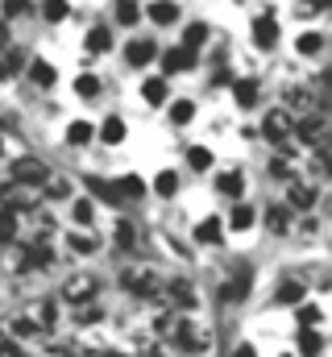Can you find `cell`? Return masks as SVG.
Listing matches in <instances>:
<instances>
[{"instance_id": "1", "label": "cell", "mask_w": 332, "mask_h": 357, "mask_svg": "<svg viewBox=\"0 0 332 357\" xmlns=\"http://www.w3.org/2000/svg\"><path fill=\"white\" fill-rule=\"evenodd\" d=\"M121 287L129 295H137V299H154L163 291V278H158V270H150V266H125L121 270Z\"/></svg>"}, {"instance_id": "2", "label": "cell", "mask_w": 332, "mask_h": 357, "mask_svg": "<svg viewBox=\"0 0 332 357\" xmlns=\"http://www.w3.org/2000/svg\"><path fill=\"white\" fill-rule=\"evenodd\" d=\"M170 337H174V345L187 349V354L212 349V333H208L204 324H195V320H174V324H170Z\"/></svg>"}, {"instance_id": "3", "label": "cell", "mask_w": 332, "mask_h": 357, "mask_svg": "<svg viewBox=\"0 0 332 357\" xmlns=\"http://www.w3.org/2000/svg\"><path fill=\"white\" fill-rule=\"evenodd\" d=\"M96 291H100V278L87 274V270H83V274H71V278L63 282V299H67V303H91Z\"/></svg>"}, {"instance_id": "4", "label": "cell", "mask_w": 332, "mask_h": 357, "mask_svg": "<svg viewBox=\"0 0 332 357\" xmlns=\"http://www.w3.org/2000/svg\"><path fill=\"white\" fill-rule=\"evenodd\" d=\"M46 167L38 162V158H17L13 162V183H21V187H38V183H46Z\"/></svg>"}, {"instance_id": "5", "label": "cell", "mask_w": 332, "mask_h": 357, "mask_svg": "<svg viewBox=\"0 0 332 357\" xmlns=\"http://www.w3.org/2000/svg\"><path fill=\"white\" fill-rule=\"evenodd\" d=\"M249 282H253V274H249V266H241L225 287H220V299H225V303H241L249 295Z\"/></svg>"}, {"instance_id": "6", "label": "cell", "mask_w": 332, "mask_h": 357, "mask_svg": "<svg viewBox=\"0 0 332 357\" xmlns=\"http://www.w3.org/2000/svg\"><path fill=\"white\" fill-rule=\"evenodd\" d=\"M291 129H295V121H291L287 108H270V112H266V137H270V142H282Z\"/></svg>"}, {"instance_id": "7", "label": "cell", "mask_w": 332, "mask_h": 357, "mask_svg": "<svg viewBox=\"0 0 332 357\" xmlns=\"http://www.w3.org/2000/svg\"><path fill=\"white\" fill-rule=\"evenodd\" d=\"M195 67V50H187V46H174V50H166L163 54V71L166 75H179V71H191Z\"/></svg>"}, {"instance_id": "8", "label": "cell", "mask_w": 332, "mask_h": 357, "mask_svg": "<svg viewBox=\"0 0 332 357\" xmlns=\"http://www.w3.org/2000/svg\"><path fill=\"white\" fill-rule=\"evenodd\" d=\"M154 54H158V46H154L150 38H137V42L125 46V63H129V67H146Z\"/></svg>"}, {"instance_id": "9", "label": "cell", "mask_w": 332, "mask_h": 357, "mask_svg": "<svg viewBox=\"0 0 332 357\" xmlns=\"http://www.w3.org/2000/svg\"><path fill=\"white\" fill-rule=\"evenodd\" d=\"M278 42V25H274V17H257L253 21V46L257 50H270Z\"/></svg>"}, {"instance_id": "10", "label": "cell", "mask_w": 332, "mask_h": 357, "mask_svg": "<svg viewBox=\"0 0 332 357\" xmlns=\"http://www.w3.org/2000/svg\"><path fill=\"white\" fill-rule=\"evenodd\" d=\"M4 208H8V212H33V187L25 191L21 183H13V187L4 191Z\"/></svg>"}, {"instance_id": "11", "label": "cell", "mask_w": 332, "mask_h": 357, "mask_svg": "<svg viewBox=\"0 0 332 357\" xmlns=\"http://www.w3.org/2000/svg\"><path fill=\"white\" fill-rule=\"evenodd\" d=\"M29 79H33L38 88H54L59 75H54V67H50L46 59H33V63H29Z\"/></svg>"}, {"instance_id": "12", "label": "cell", "mask_w": 332, "mask_h": 357, "mask_svg": "<svg viewBox=\"0 0 332 357\" xmlns=\"http://www.w3.org/2000/svg\"><path fill=\"white\" fill-rule=\"evenodd\" d=\"M100 142H104V146H121V142H125V121H121V116H108V121L100 125Z\"/></svg>"}, {"instance_id": "13", "label": "cell", "mask_w": 332, "mask_h": 357, "mask_svg": "<svg viewBox=\"0 0 332 357\" xmlns=\"http://www.w3.org/2000/svg\"><path fill=\"white\" fill-rule=\"evenodd\" d=\"M295 129H299V137H303L308 146H320V142H324V121H320V116H308V121H299Z\"/></svg>"}, {"instance_id": "14", "label": "cell", "mask_w": 332, "mask_h": 357, "mask_svg": "<svg viewBox=\"0 0 332 357\" xmlns=\"http://www.w3.org/2000/svg\"><path fill=\"white\" fill-rule=\"evenodd\" d=\"M150 21H154V25L179 21V4H174V0H154V4H150Z\"/></svg>"}, {"instance_id": "15", "label": "cell", "mask_w": 332, "mask_h": 357, "mask_svg": "<svg viewBox=\"0 0 332 357\" xmlns=\"http://www.w3.org/2000/svg\"><path fill=\"white\" fill-rule=\"evenodd\" d=\"M195 237H199L204 245H220V237H225V225H220L216 216H208V220H204V225L195 229Z\"/></svg>"}, {"instance_id": "16", "label": "cell", "mask_w": 332, "mask_h": 357, "mask_svg": "<svg viewBox=\"0 0 332 357\" xmlns=\"http://www.w3.org/2000/svg\"><path fill=\"white\" fill-rule=\"evenodd\" d=\"M241 187H246V178H241V171H225V175H216V191L220 195H241Z\"/></svg>"}, {"instance_id": "17", "label": "cell", "mask_w": 332, "mask_h": 357, "mask_svg": "<svg viewBox=\"0 0 332 357\" xmlns=\"http://www.w3.org/2000/svg\"><path fill=\"white\" fill-rule=\"evenodd\" d=\"M324 349V337L316 333V328H299V354L303 357H316Z\"/></svg>"}, {"instance_id": "18", "label": "cell", "mask_w": 332, "mask_h": 357, "mask_svg": "<svg viewBox=\"0 0 332 357\" xmlns=\"http://www.w3.org/2000/svg\"><path fill=\"white\" fill-rule=\"evenodd\" d=\"M87 50H91V54H104V50H112V29L96 25V29L87 33Z\"/></svg>"}, {"instance_id": "19", "label": "cell", "mask_w": 332, "mask_h": 357, "mask_svg": "<svg viewBox=\"0 0 332 357\" xmlns=\"http://www.w3.org/2000/svg\"><path fill=\"white\" fill-rule=\"evenodd\" d=\"M170 303L174 307H195V291H191V282H170Z\"/></svg>"}, {"instance_id": "20", "label": "cell", "mask_w": 332, "mask_h": 357, "mask_svg": "<svg viewBox=\"0 0 332 357\" xmlns=\"http://www.w3.org/2000/svg\"><path fill=\"white\" fill-rule=\"evenodd\" d=\"M38 328H42V324H33L29 316H13V320H8V337H13V341H25V337H33Z\"/></svg>"}, {"instance_id": "21", "label": "cell", "mask_w": 332, "mask_h": 357, "mask_svg": "<svg viewBox=\"0 0 332 357\" xmlns=\"http://www.w3.org/2000/svg\"><path fill=\"white\" fill-rule=\"evenodd\" d=\"M91 191H96L104 204H112V208H121V204H125V195L116 191V183H100V178H91Z\"/></svg>"}, {"instance_id": "22", "label": "cell", "mask_w": 332, "mask_h": 357, "mask_svg": "<svg viewBox=\"0 0 332 357\" xmlns=\"http://www.w3.org/2000/svg\"><path fill=\"white\" fill-rule=\"evenodd\" d=\"M303 295H308V287L295 282V278H287V282L278 287V303H303Z\"/></svg>"}, {"instance_id": "23", "label": "cell", "mask_w": 332, "mask_h": 357, "mask_svg": "<svg viewBox=\"0 0 332 357\" xmlns=\"http://www.w3.org/2000/svg\"><path fill=\"white\" fill-rule=\"evenodd\" d=\"M116 21L133 29V25L142 21V8H137V0H116Z\"/></svg>"}, {"instance_id": "24", "label": "cell", "mask_w": 332, "mask_h": 357, "mask_svg": "<svg viewBox=\"0 0 332 357\" xmlns=\"http://www.w3.org/2000/svg\"><path fill=\"white\" fill-rule=\"evenodd\" d=\"M116 191H121L125 199H142V195H146V183L137 175H125V178H116Z\"/></svg>"}, {"instance_id": "25", "label": "cell", "mask_w": 332, "mask_h": 357, "mask_svg": "<svg viewBox=\"0 0 332 357\" xmlns=\"http://www.w3.org/2000/svg\"><path fill=\"white\" fill-rule=\"evenodd\" d=\"M204 42H208V25H199V21H195V25H187V33H183V46H187V50H199Z\"/></svg>"}, {"instance_id": "26", "label": "cell", "mask_w": 332, "mask_h": 357, "mask_svg": "<svg viewBox=\"0 0 332 357\" xmlns=\"http://www.w3.org/2000/svg\"><path fill=\"white\" fill-rule=\"evenodd\" d=\"M266 225H270V233H287L291 229V212L287 208H270L266 212Z\"/></svg>"}, {"instance_id": "27", "label": "cell", "mask_w": 332, "mask_h": 357, "mask_svg": "<svg viewBox=\"0 0 332 357\" xmlns=\"http://www.w3.org/2000/svg\"><path fill=\"white\" fill-rule=\"evenodd\" d=\"M13 237H17V212L0 208V245H8Z\"/></svg>"}, {"instance_id": "28", "label": "cell", "mask_w": 332, "mask_h": 357, "mask_svg": "<svg viewBox=\"0 0 332 357\" xmlns=\"http://www.w3.org/2000/svg\"><path fill=\"white\" fill-rule=\"evenodd\" d=\"M233 91H237V104H241V108H253V104H257V84H253V79L233 84Z\"/></svg>"}, {"instance_id": "29", "label": "cell", "mask_w": 332, "mask_h": 357, "mask_svg": "<svg viewBox=\"0 0 332 357\" xmlns=\"http://www.w3.org/2000/svg\"><path fill=\"white\" fill-rule=\"evenodd\" d=\"M142 96H146V104H163L166 100V79H146V84H142Z\"/></svg>"}, {"instance_id": "30", "label": "cell", "mask_w": 332, "mask_h": 357, "mask_svg": "<svg viewBox=\"0 0 332 357\" xmlns=\"http://www.w3.org/2000/svg\"><path fill=\"white\" fill-rule=\"evenodd\" d=\"M191 116H195V104H191V100H174V104H170V121H174V125H187Z\"/></svg>"}, {"instance_id": "31", "label": "cell", "mask_w": 332, "mask_h": 357, "mask_svg": "<svg viewBox=\"0 0 332 357\" xmlns=\"http://www.w3.org/2000/svg\"><path fill=\"white\" fill-rule=\"evenodd\" d=\"M187 162H191V171H208V167H212V150L191 146V150H187Z\"/></svg>"}, {"instance_id": "32", "label": "cell", "mask_w": 332, "mask_h": 357, "mask_svg": "<svg viewBox=\"0 0 332 357\" xmlns=\"http://www.w3.org/2000/svg\"><path fill=\"white\" fill-rule=\"evenodd\" d=\"M91 133H96V129H91L87 121H75V125L67 129V142H71V146H87V142H91Z\"/></svg>"}, {"instance_id": "33", "label": "cell", "mask_w": 332, "mask_h": 357, "mask_svg": "<svg viewBox=\"0 0 332 357\" xmlns=\"http://www.w3.org/2000/svg\"><path fill=\"white\" fill-rule=\"evenodd\" d=\"M229 225H233L237 233H246L249 225H253V208H246V204H237V208H233V216H229Z\"/></svg>"}, {"instance_id": "34", "label": "cell", "mask_w": 332, "mask_h": 357, "mask_svg": "<svg viewBox=\"0 0 332 357\" xmlns=\"http://www.w3.org/2000/svg\"><path fill=\"white\" fill-rule=\"evenodd\" d=\"M312 204H316V191L312 187H291V208H303L308 212Z\"/></svg>"}, {"instance_id": "35", "label": "cell", "mask_w": 332, "mask_h": 357, "mask_svg": "<svg viewBox=\"0 0 332 357\" xmlns=\"http://www.w3.org/2000/svg\"><path fill=\"white\" fill-rule=\"evenodd\" d=\"M116 245H121V250H133V245H137V229H133L129 220L116 225Z\"/></svg>"}, {"instance_id": "36", "label": "cell", "mask_w": 332, "mask_h": 357, "mask_svg": "<svg viewBox=\"0 0 332 357\" xmlns=\"http://www.w3.org/2000/svg\"><path fill=\"white\" fill-rule=\"evenodd\" d=\"M154 191H158V195H174V191H179V175H174V171H163V175L154 178Z\"/></svg>"}, {"instance_id": "37", "label": "cell", "mask_w": 332, "mask_h": 357, "mask_svg": "<svg viewBox=\"0 0 332 357\" xmlns=\"http://www.w3.org/2000/svg\"><path fill=\"white\" fill-rule=\"evenodd\" d=\"M299 54H320V46H324V38L320 33H299Z\"/></svg>"}, {"instance_id": "38", "label": "cell", "mask_w": 332, "mask_h": 357, "mask_svg": "<svg viewBox=\"0 0 332 357\" xmlns=\"http://www.w3.org/2000/svg\"><path fill=\"white\" fill-rule=\"evenodd\" d=\"M54 262V254H50V245H29V266H50Z\"/></svg>"}, {"instance_id": "39", "label": "cell", "mask_w": 332, "mask_h": 357, "mask_svg": "<svg viewBox=\"0 0 332 357\" xmlns=\"http://www.w3.org/2000/svg\"><path fill=\"white\" fill-rule=\"evenodd\" d=\"M67 13H71L67 0H46V4H42V17H46V21H63Z\"/></svg>"}, {"instance_id": "40", "label": "cell", "mask_w": 332, "mask_h": 357, "mask_svg": "<svg viewBox=\"0 0 332 357\" xmlns=\"http://www.w3.org/2000/svg\"><path fill=\"white\" fill-rule=\"evenodd\" d=\"M75 91H80L83 100H91V96L100 91V79H96V75H80V79H75Z\"/></svg>"}, {"instance_id": "41", "label": "cell", "mask_w": 332, "mask_h": 357, "mask_svg": "<svg viewBox=\"0 0 332 357\" xmlns=\"http://www.w3.org/2000/svg\"><path fill=\"white\" fill-rule=\"evenodd\" d=\"M312 324H320V307L303 303V307H299V328H312Z\"/></svg>"}, {"instance_id": "42", "label": "cell", "mask_w": 332, "mask_h": 357, "mask_svg": "<svg viewBox=\"0 0 332 357\" xmlns=\"http://www.w3.org/2000/svg\"><path fill=\"white\" fill-rule=\"evenodd\" d=\"M100 316H104V312H100L96 303H80V324H96Z\"/></svg>"}, {"instance_id": "43", "label": "cell", "mask_w": 332, "mask_h": 357, "mask_svg": "<svg viewBox=\"0 0 332 357\" xmlns=\"http://www.w3.org/2000/svg\"><path fill=\"white\" fill-rule=\"evenodd\" d=\"M21 67H25V54H21V50H8V54H4V71L13 75V71H21Z\"/></svg>"}, {"instance_id": "44", "label": "cell", "mask_w": 332, "mask_h": 357, "mask_svg": "<svg viewBox=\"0 0 332 357\" xmlns=\"http://www.w3.org/2000/svg\"><path fill=\"white\" fill-rule=\"evenodd\" d=\"M71 216H75L80 225H91V216H96V212H91V204H87V199H80V204L71 208Z\"/></svg>"}, {"instance_id": "45", "label": "cell", "mask_w": 332, "mask_h": 357, "mask_svg": "<svg viewBox=\"0 0 332 357\" xmlns=\"http://www.w3.org/2000/svg\"><path fill=\"white\" fill-rule=\"evenodd\" d=\"M0 357H25V349H21L17 341H8V337H4V341H0Z\"/></svg>"}, {"instance_id": "46", "label": "cell", "mask_w": 332, "mask_h": 357, "mask_svg": "<svg viewBox=\"0 0 332 357\" xmlns=\"http://www.w3.org/2000/svg\"><path fill=\"white\" fill-rule=\"evenodd\" d=\"M25 8H29V0H4V17H17Z\"/></svg>"}, {"instance_id": "47", "label": "cell", "mask_w": 332, "mask_h": 357, "mask_svg": "<svg viewBox=\"0 0 332 357\" xmlns=\"http://www.w3.org/2000/svg\"><path fill=\"white\" fill-rule=\"evenodd\" d=\"M67 245H71V250H80V254H87V250H96V245H91L87 237H67Z\"/></svg>"}, {"instance_id": "48", "label": "cell", "mask_w": 332, "mask_h": 357, "mask_svg": "<svg viewBox=\"0 0 332 357\" xmlns=\"http://www.w3.org/2000/svg\"><path fill=\"white\" fill-rule=\"evenodd\" d=\"M67 191H71V183H50V195L54 199H67Z\"/></svg>"}, {"instance_id": "49", "label": "cell", "mask_w": 332, "mask_h": 357, "mask_svg": "<svg viewBox=\"0 0 332 357\" xmlns=\"http://www.w3.org/2000/svg\"><path fill=\"white\" fill-rule=\"evenodd\" d=\"M233 357H257V354H253V345H237V349H233Z\"/></svg>"}, {"instance_id": "50", "label": "cell", "mask_w": 332, "mask_h": 357, "mask_svg": "<svg viewBox=\"0 0 332 357\" xmlns=\"http://www.w3.org/2000/svg\"><path fill=\"white\" fill-rule=\"evenodd\" d=\"M4 42H8V25L0 21V46H4Z\"/></svg>"}, {"instance_id": "51", "label": "cell", "mask_w": 332, "mask_h": 357, "mask_svg": "<svg viewBox=\"0 0 332 357\" xmlns=\"http://www.w3.org/2000/svg\"><path fill=\"white\" fill-rule=\"evenodd\" d=\"M46 357H71V354H67V349H50Z\"/></svg>"}, {"instance_id": "52", "label": "cell", "mask_w": 332, "mask_h": 357, "mask_svg": "<svg viewBox=\"0 0 332 357\" xmlns=\"http://www.w3.org/2000/svg\"><path fill=\"white\" fill-rule=\"evenodd\" d=\"M4 75H8V71H4V59H0V79H4Z\"/></svg>"}, {"instance_id": "53", "label": "cell", "mask_w": 332, "mask_h": 357, "mask_svg": "<svg viewBox=\"0 0 332 357\" xmlns=\"http://www.w3.org/2000/svg\"><path fill=\"white\" fill-rule=\"evenodd\" d=\"M100 357H125V354H100Z\"/></svg>"}, {"instance_id": "54", "label": "cell", "mask_w": 332, "mask_h": 357, "mask_svg": "<svg viewBox=\"0 0 332 357\" xmlns=\"http://www.w3.org/2000/svg\"><path fill=\"white\" fill-rule=\"evenodd\" d=\"M0 158H4V142H0Z\"/></svg>"}, {"instance_id": "55", "label": "cell", "mask_w": 332, "mask_h": 357, "mask_svg": "<svg viewBox=\"0 0 332 357\" xmlns=\"http://www.w3.org/2000/svg\"><path fill=\"white\" fill-rule=\"evenodd\" d=\"M329 84H332V67H329Z\"/></svg>"}]
</instances>
